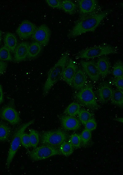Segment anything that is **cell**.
<instances>
[{
	"label": "cell",
	"mask_w": 123,
	"mask_h": 175,
	"mask_svg": "<svg viewBox=\"0 0 123 175\" xmlns=\"http://www.w3.org/2000/svg\"><path fill=\"white\" fill-rule=\"evenodd\" d=\"M110 11L105 10L81 18L68 33V36L73 38L88 32L94 31Z\"/></svg>",
	"instance_id": "6da1fadb"
},
{
	"label": "cell",
	"mask_w": 123,
	"mask_h": 175,
	"mask_svg": "<svg viewBox=\"0 0 123 175\" xmlns=\"http://www.w3.org/2000/svg\"><path fill=\"white\" fill-rule=\"evenodd\" d=\"M69 52H64L56 64L49 70L43 88V94L46 95L54 84L61 78L69 57Z\"/></svg>",
	"instance_id": "7a4b0ae2"
},
{
	"label": "cell",
	"mask_w": 123,
	"mask_h": 175,
	"mask_svg": "<svg viewBox=\"0 0 123 175\" xmlns=\"http://www.w3.org/2000/svg\"><path fill=\"white\" fill-rule=\"evenodd\" d=\"M117 52V50L111 45H101L90 47L82 50L79 53L77 57L81 58L89 59Z\"/></svg>",
	"instance_id": "3957f363"
},
{
	"label": "cell",
	"mask_w": 123,
	"mask_h": 175,
	"mask_svg": "<svg viewBox=\"0 0 123 175\" xmlns=\"http://www.w3.org/2000/svg\"><path fill=\"white\" fill-rule=\"evenodd\" d=\"M80 89L75 94V97L78 101L89 108L93 110L97 109L99 106L92 86L88 84Z\"/></svg>",
	"instance_id": "277c9868"
},
{
	"label": "cell",
	"mask_w": 123,
	"mask_h": 175,
	"mask_svg": "<svg viewBox=\"0 0 123 175\" xmlns=\"http://www.w3.org/2000/svg\"><path fill=\"white\" fill-rule=\"evenodd\" d=\"M34 122V119H33L22 124L15 132L10 145L6 161V165L7 168L9 167L13 158L20 146L22 135L26 128Z\"/></svg>",
	"instance_id": "5b68a950"
},
{
	"label": "cell",
	"mask_w": 123,
	"mask_h": 175,
	"mask_svg": "<svg viewBox=\"0 0 123 175\" xmlns=\"http://www.w3.org/2000/svg\"><path fill=\"white\" fill-rule=\"evenodd\" d=\"M67 138L66 133L60 129L44 132L41 136V141L43 144L56 148L59 147L62 143L66 141Z\"/></svg>",
	"instance_id": "8992f818"
},
{
	"label": "cell",
	"mask_w": 123,
	"mask_h": 175,
	"mask_svg": "<svg viewBox=\"0 0 123 175\" xmlns=\"http://www.w3.org/2000/svg\"><path fill=\"white\" fill-rule=\"evenodd\" d=\"M57 148L43 144L34 148L29 153L31 159L34 161L44 160L50 157L60 154Z\"/></svg>",
	"instance_id": "52a82bcc"
},
{
	"label": "cell",
	"mask_w": 123,
	"mask_h": 175,
	"mask_svg": "<svg viewBox=\"0 0 123 175\" xmlns=\"http://www.w3.org/2000/svg\"><path fill=\"white\" fill-rule=\"evenodd\" d=\"M50 36V29L46 25L43 24L36 28L32 37L42 46H46L49 43Z\"/></svg>",
	"instance_id": "ba28073f"
},
{
	"label": "cell",
	"mask_w": 123,
	"mask_h": 175,
	"mask_svg": "<svg viewBox=\"0 0 123 175\" xmlns=\"http://www.w3.org/2000/svg\"><path fill=\"white\" fill-rule=\"evenodd\" d=\"M1 119L10 124L15 125L19 123L21 121L19 114L11 105H8L3 108L0 112Z\"/></svg>",
	"instance_id": "9c48e42d"
},
{
	"label": "cell",
	"mask_w": 123,
	"mask_h": 175,
	"mask_svg": "<svg viewBox=\"0 0 123 175\" xmlns=\"http://www.w3.org/2000/svg\"><path fill=\"white\" fill-rule=\"evenodd\" d=\"M37 28L34 24L29 20H25L18 27L16 32L20 39L26 40L32 36Z\"/></svg>",
	"instance_id": "30bf717a"
},
{
	"label": "cell",
	"mask_w": 123,
	"mask_h": 175,
	"mask_svg": "<svg viewBox=\"0 0 123 175\" xmlns=\"http://www.w3.org/2000/svg\"><path fill=\"white\" fill-rule=\"evenodd\" d=\"M78 4L81 18L94 13L98 6L96 0H79Z\"/></svg>",
	"instance_id": "8fae6325"
},
{
	"label": "cell",
	"mask_w": 123,
	"mask_h": 175,
	"mask_svg": "<svg viewBox=\"0 0 123 175\" xmlns=\"http://www.w3.org/2000/svg\"><path fill=\"white\" fill-rule=\"evenodd\" d=\"M80 64L83 71L93 82L97 81L99 78L100 74L96 64L92 61H81Z\"/></svg>",
	"instance_id": "7c38bea8"
},
{
	"label": "cell",
	"mask_w": 123,
	"mask_h": 175,
	"mask_svg": "<svg viewBox=\"0 0 123 175\" xmlns=\"http://www.w3.org/2000/svg\"><path fill=\"white\" fill-rule=\"evenodd\" d=\"M77 70V66L71 59L68 61L61 78L64 81L72 86L73 78Z\"/></svg>",
	"instance_id": "4fadbf2b"
},
{
	"label": "cell",
	"mask_w": 123,
	"mask_h": 175,
	"mask_svg": "<svg viewBox=\"0 0 123 175\" xmlns=\"http://www.w3.org/2000/svg\"><path fill=\"white\" fill-rule=\"evenodd\" d=\"M60 120L62 127L65 130H75L80 127L79 120L74 116L62 115L60 117Z\"/></svg>",
	"instance_id": "5bb4252c"
},
{
	"label": "cell",
	"mask_w": 123,
	"mask_h": 175,
	"mask_svg": "<svg viewBox=\"0 0 123 175\" xmlns=\"http://www.w3.org/2000/svg\"><path fill=\"white\" fill-rule=\"evenodd\" d=\"M113 91L111 88L106 83L101 84L97 89V95L99 100L102 103H106L111 98Z\"/></svg>",
	"instance_id": "9a60e30c"
},
{
	"label": "cell",
	"mask_w": 123,
	"mask_h": 175,
	"mask_svg": "<svg viewBox=\"0 0 123 175\" xmlns=\"http://www.w3.org/2000/svg\"><path fill=\"white\" fill-rule=\"evenodd\" d=\"M29 43L26 41L21 42L17 45L14 51V60L19 62L24 60L28 56Z\"/></svg>",
	"instance_id": "2e32d148"
},
{
	"label": "cell",
	"mask_w": 123,
	"mask_h": 175,
	"mask_svg": "<svg viewBox=\"0 0 123 175\" xmlns=\"http://www.w3.org/2000/svg\"><path fill=\"white\" fill-rule=\"evenodd\" d=\"M86 80L85 72L81 69H78L73 78L72 87L76 89H80L84 87Z\"/></svg>",
	"instance_id": "e0dca14e"
},
{
	"label": "cell",
	"mask_w": 123,
	"mask_h": 175,
	"mask_svg": "<svg viewBox=\"0 0 123 175\" xmlns=\"http://www.w3.org/2000/svg\"><path fill=\"white\" fill-rule=\"evenodd\" d=\"M100 75L102 77L106 76L109 72L110 63L108 58L105 56L99 58L96 63Z\"/></svg>",
	"instance_id": "ac0fdd59"
},
{
	"label": "cell",
	"mask_w": 123,
	"mask_h": 175,
	"mask_svg": "<svg viewBox=\"0 0 123 175\" xmlns=\"http://www.w3.org/2000/svg\"><path fill=\"white\" fill-rule=\"evenodd\" d=\"M5 46L7 47L10 52H14L17 44V40L14 34L8 32L5 34L4 37Z\"/></svg>",
	"instance_id": "d6986e66"
},
{
	"label": "cell",
	"mask_w": 123,
	"mask_h": 175,
	"mask_svg": "<svg viewBox=\"0 0 123 175\" xmlns=\"http://www.w3.org/2000/svg\"><path fill=\"white\" fill-rule=\"evenodd\" d=\"M42 49V45L36 41L32 42L29 45L27 57L30 59L36 57L41 52Z\"/></svg>",
	"instance_id": "ffe728a7"
},
{
	"label": "cell",
	"mask_w": 123,
	"mask_h": 175,
	"mask_svg": "<svg viewBox=\"0 0 123 175\" xmlns=\"http://www.w3.org/2000/svg\"><path fill=\"white\" fill-rule=\"evenodd\" d=\"M110 100L113 104L122 108L123 107V91L118 89H116L113 91Z\"/></svg>",
	"instance_id": "44dd1931"
},
{
	"label": "cell",
	"mask_w": 123,
	"mask_h": 175,
	"mask_svg": "<svg viewBox=\"0 0 123 175\" xmlns=\"http://www.w3.org/2000/svg\"><path fill=\"white\" fill-rule=\"evenodd\" d=\"M61 9L65 12L72 14L76 12L77 6L75 4L69 0H65L61 2Z\"/></svg>",
	"instance_id": "7402d4cb"
},
{
	"label": "cell",
	"mask_w": 123,
	"mask_h": 175,
	"mask_svg": "<svg viewBox=\"0 0 123 175\" xmlns=\"http://www.w3.org/2000/svg\"><path fill=\"white\" fill-rule=\"evenodd\" d=\"M10 128L4 122H0V141H7L10 135Z\"/></svg>",
	"instance_id": "603a6c76"
},
{
	"label": "cell",
	"mask_w": 123,
	"mask_h": 175,
	"mask_svg": "<svg viewBox=\"0 0 123 175\" xmlns=\"http://www.w3.org/2000/svg\"><path fill=\"white\" fill-rule=\"evenodd\" d=\"M80 110V106L77 103L73 102L69 104L64 111L66 115L74 116L78 114Z\"/></svg>",
	"instance_id": "cb8c5ba5"
},
{
	"label": "cell",
	"mask_w": 123,
	"mask_h": 175,
	"mask_svg": "<svg viewBox=\"0 0 123 175\" xmlns=\"http://www.w3.org/2000/svg\"><path fill=\"white\" fill-rule=\"evenodd\" d=\"M59 147L60 154L65 156H69L73 152L74 148L69 142L65 141Z\"/></svg>",
	"instance_id": "d4e9b609"
},
{
	"label": "cell",
	"mask_w": 123,
	"mask_h": 175,
	"mask_svg": "<svg viewBox=\"0 0 123 175\" xmlns=\"http://www.w3.org/2000/svg\"><path fill=\"white\" fill-rule=\"evenodd\" d=\"M112 73L116 78L123 77V64L121 61L118 60L115 63L113 67Z\"/></svg>",
	"instance_id": "484cf974"
},
{
	"label": "cell",
	"mask_w": 123,
	"mask_h": 175,
	"mask_svg": "<svg viewBox=\"0 0 123 175\" xmlns=\"http://www.w3.org/2000/svg\"><path fill=\"white\" fill-rule=\"evenodd\" d=\"M31 147L34 148L38 146L39 142V135L38 131L33 129H31L29 134Z\"/></svg>",
	"instance_id": "4316f807"
},
{
	"label": "cell",
	"mask_w": 123,
	"mask_h": 175,
	"mask_svg": "<svg viewBox=\"0 0 123 175\" xmlns=\"http://www.w3.org/2000/svg\"><path fill=\"white\" fill-rule=\"evenodd\" d=\"M12 60V57L9 49L5 46L0 48V60L5 61Z\"/></svg>",
	"instance_id": "83f0119b"
},
{
	"label": "cell",
	"mask_w": 123,
	"mask_h": 175,
	"mask_svg": "<svg viewBox=\"0 0 123 175\" xmlns=\"http://www.w3.org/2000/svg\"><path fill=\"white\" fill-rule=\"evenodd\" d=\"M78 114L80 121L83 125L92 117V114L85 110H80Z\"/></svg>",
	"instance_id": "f1b7e54d"
},
{
	"label": "cell",
	"mask_w": 123,
	"mask_h": 175,
	"mask_svg": "<svg viewBox=\"0 0 123 175\" xmlns=\"http://www.w3.org/2000/svg\"><path fill=\"white\" fill-rule=\"evenodd\" d=\"M69 142L73 148L79 147L81 143L80 135L77 134H72L70 137Z\"/></svg>",
	"instance_id": "f546056e"
},
{
	"label": "cell",
	"mask_w": 123,
	"mask_h": 175,
	"mask_svg": "<svg viewBox=\"0 0 123 175\" xmlns=\"http://www.w3.org/2000/svg\"><path fill=\"white\" fill-rule=\"evenodd\" d=\"M91 131L85 129L81 132L80 136L81 142L83 145H86L91 138Z\"/></svg>",
	"instance_id": "4dcf8cb0"
},
{
	"label": "cell",
	"mask_w": 123,
	"mask_h": 175,
	"mask_svg": "<svg viewBox=\"0 0 123 175\" xmlns=\"http://www.w3.org/2000/svg\"><path fill=\"white\" fill-rule=\"evenodd\" d=\"M21 143L26 149L31 147L29 134L24 132L22 134L21 137Z\"/></svg>",
	"instance_id": "1f68e13d"
},
{
	"label": "cell",
	"mask_w": 123,
	"mask_h": 175,
	"mask_svg": "<svg viewBox=\"0 0 123 175\" xmlns=\"http://www.w3.org/2000/svg\"><path fill=\"white\" fill-rule=\"evenodd\" d=\"M84 125L85 129L92 131L96 129L97 124L95 119L92 118L87 121Z\"/></svg>",
	"instance_id": "d6a6232c"
},
{
	"label": "cell",
	"mask_w": 123,
	"mask_h": 175,
	"mask_svg": "<svg viewBox=\"0 0 123 175\" xmlns=\"http://www.w3.org/2000/svg\"><path fill=\"white\" fill-rule=\"evenodd\" d=\"M46 2L50 7L58 9H61V2L59 0H46Z\"/></svg>",
	"instance_id": "836d02e7"
},
{
	"label": "cell",
	"mask_w": 123,
	"mask_h": 175,
	"mask_svg": "<svg viewBox=\"0 0 123 175\" xmlns=\"http://www.w3.org/2000/svg\"><path fill=\"white\" fill-rule=\"evenodd\" d=\"M112 83L117 88V89L123 91V77L116 78L113 80Z\"/></svg>",
	"instance_id": "e575fe53"
},
{
	"label": "cell",
	"mask_w": 123,
	"mask_h": 175,
	"mask_svg": "<svg viewBox=\"0 0 123 175\" xmlns=\"http://www.w3.org/2000/svg\"><path fill=\"white\" fill-rule=\"evenodd\" d=\"M7 66L6 62L0 60V76L6 71Z\"/></svg>",
	"instance_id": "d590c367"
},
{
	"label": "cell",
	"mask_w": 123,
	"mask_h": 175,
	"mask_svg": "<svg viewBox=\"0 0 123 175\" xmlns=\"http://www.w3.org/2000/svg\"><path fill=\"white\" fill-rule=\"evenodd\" d=\"M3 100V94L2 85L0 84V104L2 103Z\"/></svg>",
	"instance_id": "8d00e7d4"
},
{
	"label": "cell",
	"mask_w": 123,
	"mask_h": 175,
	"mask_svg": "<svg viewBox=\"0 0 123 175\" xmlns=\"http://www.w3.org/2000/svg\"><path fill=\"white\" fill-rule=\"evenodd\" d=\"M2 38V33L1 31L0 30V44H1V42Z\"/></svg>",
	"instance_id": "74e56055"
}]
</instances>
